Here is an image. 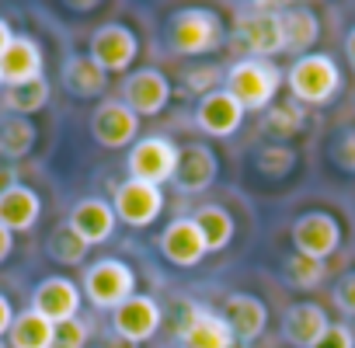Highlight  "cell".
Returning a JSON list of instances; mask_svg holds the SVG:
<instances>
[{
    "mask_svg": "<svg viewBox=\"0 0 355 348\" xmlns=\"http://www.w3.org/2000/svg\"><path fill=\"white\" fill-rule=\"evenodd\" d=\"M282 73L286 70H279L272 60L248 56V60H237L227 70L223 80H227V91L241 101L244 112H265L275 101L279 87H282Z\"/></svg>",
    "mask_w": 355,
    "mask_h": 348,
    "instance_id": "cell-1",
    "label": "cell"
},
{
    "mask_svg": "<svg viewBox=\"0 0 355 348\" xmlns=\"http://www.w3.org/2000/svg\"><path fill=\"white\" fill-rule=\"evenodd\" d=\"M286 84L300 105H327L341 91V70L327 53H306L286 70Z\"/></svg>",
    "mask_w": 355,
    "mask_h": 348,
    "instance_id": "cell-2",
    "label": "cell"
},
{
    "mask_svg": "<svg viewBox=\"0 0 355 348\" xmlns=\"http://www.w3.org/2000/svg\"><path fill=\"white\" fill-rule=\"evenodd\" d=\"M167 42L178 56H206L223 46V25L206 8H185L171 18Z\"/></svg>",
    "mask_w": 355,
    "mask_h": 348,
    "instance_id": "cell-3",
    "label": "cell"
},
{
    "mask_svg": "<svg viewBox=\"0 0 355 348\" xmlns=\"http://www.w3.org/2000/svg\"><path fill=\"white\" fill-rule=\"evenodd\" d=\"M234 35L251 49L254 60H272L286 53L282 46V8L272 4H248L234 18Z\"/></svg>",
    "mask_w": 355,
    "mask_h": 348,
    "instance_id": "cell-4",
    "label": "cell"
},
{
    "mask_svg": "<svg viewBox=\"0 0 355 348\" xmlns=\"http://www.w3.org/2000/svg\"><path fill=\"white\" fill-rule=\"evenodd\" d=\"M80 293L98 306V310H115L129 296H136V272L119 261V258H101L91 268H84V286Z\"/></svg>",
    "mask_w": 355,
    "mask_h": 348,
    "instance_id": "cell-5",
    "label": "cell"
},
{
    "mask_svg": "<svg viewBox=\"0 0 355 348\" xmlns=\"http://www.w3.org/2000/svg\"><path fill=\"white\" fill-rule=\"evenodd\" d=\"M178 348H237V338L223 313L202 303H182L178 317Z\"/></svg>",
    "mask_w": 355,
    "mask_h": 348,
    "instance_id": "cell-6",
    "label": "cell"
},
{
    "mask_svg": "<svg viewBox=\"0 0 355 348\" xmlns=\"http://www.w3.org/2000/svg\"><path fill=\"white\" fill-rule=\"evenodd\" d=\"M125 167H129V178L160 189L164 182L174 178L178 146H174V139H167V136H143V139H136V143L129 146Z\"/></svg>",
    "mask_w": 355,
    "mask_h": 348,
    "instance_id": "cell-7",
    "label": "cell"
},
{
    "mask_svg": "<svg viewBox=\"0 0 355 348\" xmlns=\"http://www.w3.org/2000/svg\"><path fill=\"white\" fill-rule=\"evenodd\" d=\"M289 241H293L296 254L313 258V261H327L341 247V223L324 209H310V213H300L293 220Z\"/></svg>",
    "mask_w": 355,
    "mask_h": 348,
    "instance_id": "cell-8",
    "label": "cell"
},
{
    "mask_svg": "<svg viewBox=\"0 0 355 348\" xmlns=\"http://www.w3.org/2000/svg\"><path fill=\"white\" fill-rule=\"evenodd\" d=\"M112 209H115V220H122L132 230H143V227H153L160 220V213H164V192L157 185L125 178V182L115 185Z\"/></svg>",
    "mask_w": 355,
    "mask_h": 348,
    "instance_id": "cell-9",
    "label": "cell"
},
{
    "mask_svg": "<svg viewBox=\"0 0 355 348\" xmlns=\"http://www.w3.org/2000/svg\"><path fill=\"white\" fill-rule=\"evenodd\" d=\"M105 73H125L132 60L139 56V35L122 25V21H105L91 35V53H87Z\"/></svg>",
    "mask_w": 355,
    "mask_h": 348,
    "instance_id": "cell-10",
    "label": "cell"
},
{
    "mask_svg": "<svg viewBox=\"0 0 355 348\" xmlns=\"http://www.w3.org/2000/svg\"><path fill=\"white\" fill-rule=\"evenodd\" d=\"M171 94H174L171 80H167L160 70H153V67L132 70V73H125V80H122V101H125L139 119L160 115V112L171 105Z\"/></svg>",
    "mask_w": 355,
    "mask_h": 348,
    "instance_id": "cell-11",
    "label": "cell"
},
{
    "mask_svg": "<svg viewBox=\"0 0 355 348\" xmlns=\"http://www.w3.org/2000/svg\"><path fill=\"white\" fill-rule=\"evenodd\" d=\"M216 174H220V157L206 143L178 146V167H174L171 185L182 192V195H199V192L213 189Z\"/></svg>",
    "mask_w": 355,
    "mask_h": 348,
    "instance_id": "cell-12",
    "label": "cell"
},
{
    "mask_svg": "<svg viewBox=\"0 0 355 348\" xmlns=\"http://www.w3.org/2000/svg\"><path fill=\"white\" fill-rule=\"evenodd\" d=\"M91 136L105 150H125L139 136V115L125 101H98L91 112Z\"/></svg>",
    "mask_w": 355,
    "mask_h": 348,
    "instance_id": "cell-13",
    "label": "cell"
},
{
    "mask_svg": "<svg viewBox=\"0 0 355 348\" xmlns=\"http://www.w3.org/2000/svg\"><path fill=\"white\" fill-rule=\"evenodd\" d=\"M157 247H160L164 261L174 265V268H196V265L209 254V251H206V241H202V234H199V227H196L192 216L171 220V223L160 230Z\"/></svg>",
    "mask_w": 355,
    "mask_h": 348,
    "instance_id": "cell-14",
    "label": "cell"
},
{
    "mask_svg": "<svg viewBox=\"0 0 355 348\" xmlns=\"http://www.w3.org/2000/svg\"><path fill=\"white\" fill-rule=\"evenodd\" d=\"M80 299H84V293H80L77 282L67 279V275H46V279L32 289V310L42 313V317L53 320V324H63V320L80 317Z\"/></svg>",
    "mask_w": 355,
    "mask_h": 348,
    "instance_id": "cell-15",
    "label": "cell"
},
{
    "mask_svg": "<svg viewBox=\"0 0 355 348\" xmlns=\"http://www.w3.org/2000/svg\"><path fill=\"white\" fill-rule=\"evenodd\" d=\"M160 331V303L153 296H129L122 306L112 310V334L132 341V345H143L150 341L153 334Z\"/></svg>",
    "mask_w": 355,
    "mask_h": 348,
    "instance_id": "cell-16",
    "label": "cell"
},
{
    "mask_svg": "<svg viewBox=\"0 0 355 348\" xmlns=\"http://www.w3.org/2000/svg\"><path fill=\"white\" fill-rule=\"evenodd\" d=\"M244 122V108L241 101L227 91V87H216L209 91L206 98H199L196 105V125L206 132V136H216V139H227L241 129Z\"/></svg>",
    "mask_w": 355,
    "mask_h": 348,
    "instance_id": "cell-17",
    "label": "cell"
},
{
    "mask_svg": "<svg viewBox=\"0 0 355 348\" xmlns=\"http://www.w3.org/2000/svg\"><path fill=\"white\" fill-rule=\"evenodd\" d=\"M42 46L32 35H15L11 46L0 56V77H4V87H18V84H32L42 77Z\"/></svg>",
    "mask_w": 355,
    "mask_h": 348,
    "instance_id": "cell-18",
    "label": "cell"
},
{
    "mask_svg": "<svg viewBox=\"0 0 355 348\" xmlns=\"http://www.w3.org/2000/svg\"><path fill=\"white\" fill-rule=\"evenodd\" d=\"M67 223H70V230L87 244V247H94V244H105L112 234H115V209H112V202H105V199H80V202H73V209H70V216H67Z\"/></svg>",
    "mask_w": 355,
    "mask_h": 348,
    "instance_id": "cell-19",
    "label": "cell"
},
{
    "mask_svg": "<svg viewBox=\"0 0 355 348\" xmlns=\"http://www.w3.org/2000/svg\"><path fill=\"white\" fill-rule=\"evenodd\" d=\"M220 313H223V320L230 324V331H234V338H237L241 345L258 341V338L265 334V327H268V306H265L258 296H251V293H234V296H227Z\"/></svg>",
    "mask_w": 355,
    "mask_h": 348,
    "instance_id": "cell-20",
    "label": "cell"
},
{
    "mask_svg": "<svg viewBox=\"0 0 355 348\" xmlns=\"http://www.w3.org/2000/svg\"><path fill=\"white\" fill-rule=\"evenodd\" d=\"M327 327H331L327 310L320 303H310V299H300L282 313V338L296 348H310Z\"/></svg>",
    "mask_w": 355,
    "mask_h": 348,
    "instance_id": "cell-21",
    "label": "cell"
},
{
    "mask_svg": "<svg viewBox=\"0 0 355 348\" xmlns=\"http://www.w3.org/2000/svg\"><path fill=\"white\" fill-rule=\"evenodd\" d=\"M39 216H42V199H39L35 189L18 182L15 189H8L0 195V223L11 234H28L39 223Z\"/></svg>",
    "mask_w": 355,
    "mask_h": 348,
    "instance_id": "cell-22",
    "label": "cell"
},
{
    "mask_svg": "<svg viewBox=\"0 0 355 348\" xmlns=\"http://www.w3.org/2000/svg\"><path fill=\"white\" fill-rule=\"evenodd\" d=\"M60 77H63V87L84 101L105 98V91H108V73L91 56H67L60 67Z\"/></svg>",
    "mask_w": 355,
    "mask_h": 348,
    "instance_id": "cell-23",
    "label": "cell"
},
{
    "mask_svg": "<svg viewBox=\"0 0 355 348\" xmlns=\"http://www.w3.org/2000/svg\"><path fill=\"white\" fill-rule=\"evenodd\" d=\"M320 42V18L310 8H282V46L286 53L306 56Z\"/></svg>",
    "mask_w": 355,
    "mask_h": 348,
    "instance_id": "cell-24",
    "label": "cell"
},
{
    "mask_svg": "<svg viewBox=\"0 0 355 348\" xmlns=\"http://www.w3.org/2000/svg\"><path fill=\"white\" fill-rule=\"evenodd\" d=\"M192 220H196V227H199V234H202L209 254L230 247V241H234V234H237V223H234V216H230L223 206H216V202L199 206V209L192 213Z\"/></svg>",
    "mask_w": 355,
    "mask_h": 348,
    "instance_id": "cell-25",
    "label": "cell"
},
{
    "mask_svg": "<svg viewBox=\"0 0 355 348\" xmlns=\"http://www.w3.org/2000/svg\"><path fill=\"white\" fill-rule=\"evenodd\" d=\"M39 143V129L32 119H18V115H8L0 122V157L4 164H18L21 157H28Z\"/></svg>",
    "mask_w": 355,
    "mask_h": 348,
    "instance_id": "cell-26",
    "label": "cell"
},
{
    "mask_svg": "<svg viewBox=\"0 0 355 348\" xmlns=\"http://www.w3.org/2000/svg\"><path fill=\"white\" fill-rule=\"evenodd\" d=\"M53 331H56V324L28 306V310H21L15 317V324L8 331V348H49L53 345Z\"/></svg>",
    "mask_w": 355,
    "mask_h": 348,
    "instance_id": "cell-27",
    "label": "cell"
},
{
    "mask_svg": "<svg viewBox=\"0 0 355 348\" xmlns=\"http://www.w3.org/2000/svg\"><path fill=\"white\" fill-rule=\"evenodd\" d=\"M0 105H4L8 115L18 119H32L35 112H42L49 105V80L39 77L32 84H18V87H4L0 91Z\"/></svg>",
    "mask_w": 355,
    "mask_h": 348,
    "instance_id": "cell-28",
    "label": "cell"
},
{
    "mask_svg": "<svg viewBox=\"0 0 355 348\" xmlns=\"http://www.w3.org/2000/svg\"><path fill=\"white\" fill-rule=\"evenodd\" d=\"M324 275H327V261H313V258H303L296 251L282 261V279L296 293H313L324 282Z\"/></svg>",
    "mask_w": 355,
    "mask_h": 348,
    "instance_id": "cell-29",
    "label": "cell"
},
{
    "mask_svg": "<svg viewBox=\"0 0 355 348\" xmlns=\"http://www.w3.org/2000/svg\"><path fill=\"white\" fill-rule=\"evenodd\" d=\"M303 125H306V115H303V105L296 98L272 105L268 115H265V122H261V129L268 136H275V139H293V136L303 132Z\"/></svg>",
    "mask_w": 355,
    "mask_h": 348,
    "instance_id": "cell-30",
    "label": "cell"
},
{
    "mask_svg": "<svg viewBox=\"0 0 355 348\" xmlns=\"http://www.w3.org/2000/svg\"><path fill=\"white\" fill-rule=\"evenodd\" d=\"M87 244L70 230V223L63 220V223H56L53 227V234H49V241H46V254L56 261V265H84V258H87Z\"/></svg>",
    "mask_w": 355,
    "mask_h": 348,
    "instance_id": "cell-31",
    "label": "cell"
},
{
    "mask_svg": "<svg viewBox=\"0 0 355 348\" xmlns=\"http://www.w3.org/2000/svg\"><path fill=\"white\" fill-rule=\"evenodd\" d=\"M254 167L265 174V178L279 182V178H286V174L296 167V153H293L289 146H282V143H268V146H261V150H258Z\"/></svg>",
    "mask_w": 355,
    "mask_h": 348,
    "instance_id": "cell-32",
    "label": "cell"
},
{
    "mask_svg": "<svg viewBox=\"0 0 355 348\" xmlns=\"http://www.w3.org/2000/svg\"><path fill=\"white\" fill-rule=\"evenodd\" d=\"M87 338H91V327H87L80 317H73V320L56 324L49 348H87Z\"/></svg>",
    "mask_w": 355,
    "mask_h": 348,
    "instance_id": "cell-33",
    "label": "cell"
},
{
    "mask_svg": "<svg viewBox=\"0 0 355 348\" xmlns=\"http://www.w3.org/2000/svg\"><path fill=\"white\" fill-rule=\"evenodd\" d=\"M227 77V70H220V67H196V70H189L185 73V91L189 94H199V98H206L209 91H216L220 87V80Z\"/></svg>",
    "mask_w": 355,
    "mask_h": 348,
    "instance_id": "cell-34",
    "label": "cell"
},
{
    "mask_svg": "<svg viewBox=\"0 0 355 348\" xmlns=\"http://www.w3.org/2000/svg\"><path fill=\"white\" fill-rule=\"evenodd\" d=\"M331 160H334L345 174H355V129H345V132L331 143Z\"/></svg>",
    "mask_w": 355,
    "mask_h": 348,
    "instance_id": "cell-35",
    "label": "cell"
},
{
    "mask_svg": "<svg viewBox=\"0 0 355 348\" xmlns=\"http://www.w3.org/2000/svg\"><path fill=\"white\" fill-rule=\"evenodd\" d=\"M331 296H334V306H338L345 317H355V272H345V275L334 282Z\"/></svg>",
    "mask_w": 355,
    "mask_h": 348,
    "instance_id": "cell-36",
    "label": "cell"
},
{
    "mask_svg": "<svg viewBox=\"0 0 355 348\" xmlns=\"http://www.w3.org/2000/svg\"><path fill=\"white\" fill-rule=\"evenodd\" d=\"M310 348H355V331L348 324H331Z\"/></svg>",
    "mask_w": 355,
    "mask_h": 348,
    "instance_id": "cell-37",
    "label": "cell"
},
{
    "mask_svg": "<svg viewBox=\"0 0 355 348\" xmlns=\"http://www.w3.org/2000/svg\"><path fill=\"white\" fill-rule=\"evenodd\" d=\"M15 306H11V299L4 296V293H0V341H4V334L11 331V324H15Z\"/></svg>",
    "mask_w": 355,
    "mask_h": 348,
    "instance_id": "cell-38",
    "label": "cell"
},
{
    "mask_svg": "<svg viewBox=\"0 0 355 348\" xmlns=\"http://www.w3.org/2000/svg\"><path fill=\"white\" fill-rule=\"evenodd\" d=\"M18 185V171H15V164H4L0 160V195H4L8 189H15Z\"/></svg>",
    "mask_w": 355,
    "mask_h": 348,
    "instance_id": "cell-39",
    "label": "cell"
},
{
    "mask_svg": "<svg viewBox=\"0 0 355 348\" xmlns=\"http://www.w3.org/2000/svg\"><path fill=\"white\" fill-rule=\"evenodd\" d=\"M11 254H15V234H11L4 223H0V265H4Z\"/></svg>",
    "mask_w": 355,
    "mask_h": 348,
    "instance_id": "cell-40",
    "label": "cell"
},
{
    "mask_svg": "<svg viewBox=\"0 0 355 348\" xmlns=\"http://www.w3.org/2000/svg\"><path fill=\"white\" fill-rule=\"evenodd\" d=\"M345 60H348V67L355 70V25H352L348 35H345Z\"/></svg>",
    "mask_w": 355,
    "mask_h": 348,
    "instance_id": "cell-41",
    "label": "cell"
},
{
    "mask_svg": "<svg viewBox=\"0 0 355 348\" xmlns=\"http://www.w3.org/2000/svg\"><path fill=\"white\" fill-rule=\"evenodd\" d=\"M11 39H15V32H11V25L0 18V56H4V49L11 46Z\"/></svg>",
    "mask_w": 355,
    "mask_h": 348,
    "instance_id": "cell-42",
    "label": "cell"
},
{
    "mask_svg": "<svg viewBox=\"0 0 355 348\" xmlns=\"http://www.w3.org/2000/svg\"><path fill=\"white\" fill-rule=\"evenodd\" d=\"M101 348H139V345H132V341H125V338H119V334H112Z\"/></svg>",
    "mask_w": 355,
    "mask_h": 348,
    "instance_id": "cell-43",
    "label": "cell"
},
{
    "mask_svg": "<svg viewBox=\"0 0 355 348\" xmlns=\"http://www.w3.org/2000/svg\"><path fill=\"white\" fill-rule=\"evenodd\" d=\"M0 91H4V77H0Z\"/></svg>",
    "mask_w": 355,
    "mask_h": 348,
    "instance_id": "cell-44",
    "label": "cell"
},
{
    "mask_svg": "<svg viewBox=\"0 0 355 348\" xmlns=\"http://www.w3.org/2000/svg\"><path fill=\"white\" fill-rule=\"evenodd\" d=\"M0 348H8V341H0Z\"/></svg>",
    "mask_w": 355,
    "mask_h": 348,
    "instance_id": "cell-45",
    "label": "cell"
}]
</instances>
